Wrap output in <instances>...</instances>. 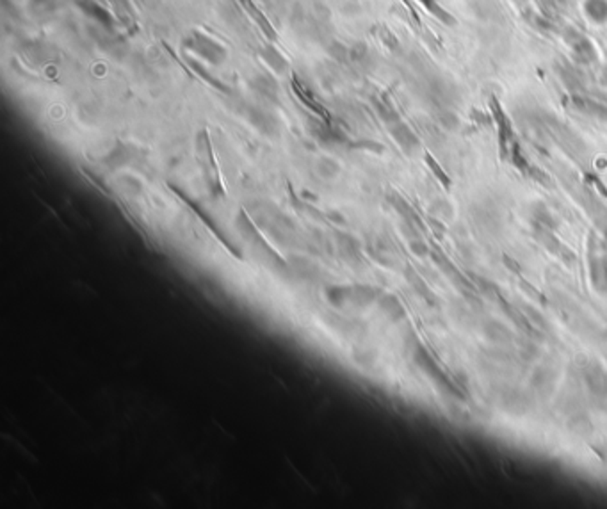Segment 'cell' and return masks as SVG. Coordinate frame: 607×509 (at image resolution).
Instances as JSON below:
<instances>
[{
  "label": "cell",
  "mask_w": 607,
  "mask_h": 509,
  "mask_svg": "<svg viewBox=\"0 0 607 509\" xmlns=\"http://www.w3.org/2000/svg\"><path fill=\"white\" fill-rule=\"evenodd\" d=\"M183 48L198 56L200 59L207 61L212 66H221L227 61L228 52L216 38L209 36L203 31L189 32V36L183 38Z\"/></svg>",
  "instance_id": "6da1fadb"
},
{
  "label": "cell",
  "mask_w": 607,
  "mask_h": 509,
  "mask_svg": "<svg viewBox=\"0 0 607 509\" xmlns=\"http://www.w3.org/2000/svg\"><path fill=\"white\" fill-rule=\"evenodd\" d=\"M75 4L84 15L91 16L93 20L98 22L105 29H112V25H114V16L103 8V6H100L96 0H75Z\"/></svg>",
  "instance_id": "7a4b0ae2"
},
{
  "label": "cell",
  "mask_w": 607,
  "mask_h": 509,
  "mask_svg": "<svg viewBox=\"0 0 607 509\" xmlns=\"http://www.w3.org/2000/svg\"><path fill=\"white\" fill-rule=\"evenodd\" d=\"M315 172H317V175L321 176V178L331 180L340 173V166H338L334 159L322 157V159H319L317 164H315Z\"/></svg>",
  "instance_id": "3957f363"
},
{
  "label": "cell",
  "mask_w": 607,
  "mask_h": 509,
  "mask_svg": "<svg viewBox=\"0 0 607 509\" xmlns=\"http://www.w3.org/2000/svg\"><path fill=\"white\" fill-rule=\"evenodd\" d=\"M350 292H351V289H347V287L331 285L326 289V298H328V301L331 307L338 308L344 305L345 299H350Z\"/></svg>",
  "instance_id": "277c9868"
},
{
  "label": "cell",
  "mask_w": 607,
  "mask_h": 509,
  "mask_svg": "<svg viewBox=\"0 0 607 509\" xmlns=\"http://www.w3.org/2000/svg\"><path fill=\"white\" fill-rule=\"evenodd\" d=\"M119 185H121V189H123L128 196H132V198H135V196H140L141 192H143V185H141L140 180L134 178V176H121V178H119Z\"/></svg>",
  "instance_id": "5b68a950"
}]
</instances>
